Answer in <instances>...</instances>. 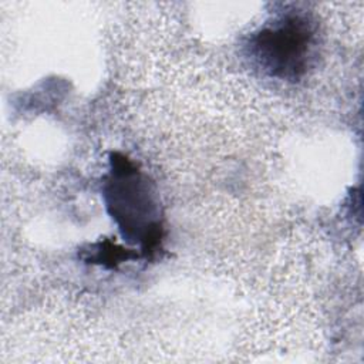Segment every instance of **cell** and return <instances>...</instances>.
I'll use <instances>...</instances> for the list:
<instances>
[{"label":"cell","instance_id":"6da1fadb","mask_svg":"<svg viewBox=\"0 0 364 364\" xmlns=\"http://www.w3.org/2000/svg\"><path fill=\"white\" fill-rule=\"evenodd\" d=\"M101 195L122 239L145 257L156 253L164 237V210L149 176L127 155L112 152L101 181Z\"/></svg>","mask_w":364,"mask_h":364},{"label":"cell","instance_id":"7a4b0ae2","mask_svg":"<svg viewBox=\"0 0 364 364\" xmlns=\"http://www.w3.org/2000/svg\"><path fill=\"white\" fill-rule=\"evenodd\" d=\"M318 47V23L310 13L291 7L276 13L250 33L245 54L262 74L296 82L314 67Z\"/></svg>","mask_w":364,"mask_h":364},{"label":"cell","instance_id":"3957f363","mask_svg":"<svg viewBox=\"0 0 364 364\" xmlns=\"http://www.w3.org/2000/svg\"><path fill=\"white\" fill-rule=\"evenodd\" d=\"M92 256L90 255L87 260L92 263H112L115 266L121 260H129V259H136V253H131V250H124L122 247H118L115 245H111L109 242L105 243H97L91 246Z\"/></svg>","mask_w":364,"mask_h":364}]
</instances>
